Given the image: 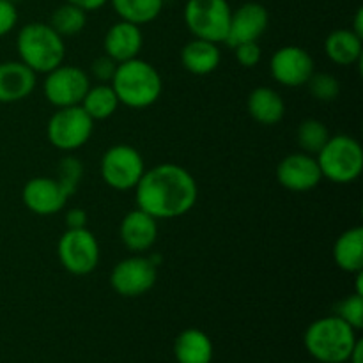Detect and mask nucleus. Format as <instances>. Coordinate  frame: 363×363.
I'll return each instance as SVG.
<instances>
[{
    "label": "nucleus",
    "instance_id": "obj_10",
    "mask_svg": "<svg viewBox=\"0 0 363 363\" xmlns=\"http://www.w3.org/2000/svg\"><path fill=\"white\" fill-rule=\"evenodd\" d=\"M158 280V266L147 255L135 254L113 266L110 273V286L119 296L138 298L147 294Z\"/></svg>",
    "mask_w": 363,
    "mask_h": 363
},
{
    "label": "nucleus",
    "instance_id": "obj_35",
    "mask_svg": "<svg viewBox=\"0 0 363 363\" xmlns=\"http://www.w3.org/2000/svg\"><path fill=\"white\" fill-rule=\"evenodd\" d=\"M66 2L80 7L85 13H92V11H99L101 7H105L108 4V0H66Z\"/></svg>",
    "mask_w": 363,
    "mask_h": 363
},
{
    "label": "nucleus",
    "instance_id": "obj_32",
    "mask_svg": "<svg viewBox=\"0 0 363 363\" xmlns=\"http://www.w3.org/2000/svg\"><path fill=\"white\" fill-rule=\"evenodd\" d=\"M234 57H236L238 64L243 67H252L257 66L262 59V50L257 43H243V45L234 46Z\"/></svg>",
    "mask_w": 363,
    "mask_h": 363
},
{
    "label": "nucleus",
    "instance_id": "obj_21",
    "mask_svg": "<svg viewBox=\"0 0 363 363\" xmlns=\"http://www.w3.org/2000/svg\"><path fill=\"white\" fill-rule=\"evenodd\" d=\"M215 347L206 332L199 328H188L176 337L174 357L177 363H211Z\"/></svg>",
    "mask_w": 363,
    "mask_h": 363
},
{
    "label": "nucleus",
    "instance_id": "obj_15",
    "mask_svg": "<svg viewBox=\"0 0 363 363\" xmlns=\"http://www.w3.org/2000/svg\"><path fill=\"white\" fill-rule=\"evenodd\" d=\"M269 25V13L262 4L247 2L230 14L225 45L230 48L243 43H257Z\"/></svg>",
    "mask_w": 363,
    "mask_h": 363
},
{
    "label": "nucleus",
    "instance_id": "obj_9",
    "mask_svg": "<svg viewBox=\"0 0 363 363\" xmlns=\"http://www.w3.org/2000/svg\"><path fill=\"white\" fill-rule=\"evenodd\" d=\"M60 266L77 277L91 275L99 264L101 250L94 234L84 229H67L57 243Z\"/></svg>",
    "mask_w": 363,
    "mask_h": 363
},
{
    "label": "nucleus",
    "instance_id": "obj_30",
    "mask_svg": "<svg viewBox=\"0 0 363 363\" xmlns=\"http://www.w3.org/2000/svg\"><path fill=\"white\" fill-rule=\"evenodd\" d=\"M333 314L360 332L363 328V296L357 293L347 294L333 307Z\"/></svg>",
    "mask_w": 363,
    "mask_h": 363
},
{
    "label": "nucleus",
    "instance_id": "obj_6",
    "mask_svg": "<svg viewBox=\"0 0 363 363\" xmlns=\"http://www.w3.org/2000/svg\"><path fill=\"white\" fill-rule=\"evenodd\" d=\"M145 172L144 156L130 144H117L106 149L99 162V174L106 186L117 191L135 190Z\"/></svg>",
    "mask_w": 363,
    "mask_h": 363
},
{
    "label": "nucleus",
    "instance_id": "obj_29",
    "mask_svg": "<svg viewBox=\"0 0 363 363\" xmlns=\"http://www.w3.org/2000/svg\"><path fill=\"white\" fill-rule=\"evenodd\" d=\"M308 92L318 101H335L340 96V82L339 78L330 73H315L307 82Z\"/></svg>",
    "mask_w": 363,
    "mask_h": 363
},
{
    "label": "nucleus",
    "instance_id": "obj_4",
    "mask_svg": "<svg viewBox=\"0 0 363 363\" xmlns=\"http://www.w3.org/2000/svg\"><path fill=\"white\" fill-rule=\"evenodd\" d=\"M16 52L21 62L35 74H46L64 64L66 41L50 27V23L30 21L18 32Z\"/></svg>",
    "mask_w": 363,
    "mask_h": 363
},
{
    "label": "nucleus",
    "instance_id": "obj_27",
    "mask_svg": "<svg viewBox=\"0 0 363 363\" xmlns=\"http://www.w3.org/2000/svg\"><path fill=\"white\" fill-rule=\"evenodd\" d=\"M330 137H332V135H330L328 128H326V124L321 123L319 119L301 121L296 131L300 149L312 156H315L323 147H325V144L328 142Z\"/></svg>",
    "mask_w": 363,
    "mask_h": 363
},
{
    "label": "nucleus",
    "instance_id": "obj_37",
    "mask_svg": "<svg viewBox=\"0 0 363 363\" xmlns=\"http://www.w3.org/2000/svg\"><path fill=\"white\" fill-rule=\"evenodd\" d=\"M351 30H353L357 35H360V38H363V9L362 7L357 11V14H354L353 27H351Z\"/></svg>",
    "mask_w": 363,
    "mask_h": 363
},
{
    "label": "nucleus",
    "instance_id": "obj_24",
    "mask_svg": "<svg viewBox=\"0 0 363 363\" xmlns=\"http://www.w3.org/2000/svg\"><path fill=\"white\" fill-rule=\"evenodd\" d=\"M119 98L110 84H96L89 87L82 99L80 106L87 112V116L92 121H105L116 113L119 108Z\"/></svg>",
    "mask_w": 363,
    "mask_h": 363
},
{
    "label": "nucleus",
    "instance_id": "obj_12",
    "mask_svg": "<svg viewBox=\"0 0 363 363\" xmlns=\"http://www.w3.org/2000/svg\"><path fill=\"white\" fill-rule=\"evenodd\" d=\"M314 71V59L301 46H282L269 59V73L284 87H303Z\"/></svg>",
    "mask_w": 363,
    "mask_h": 363
},
{
    "label": "nucleus",
    "instance_id": "obj_8",
    "mask_svg": "<svg viewBox=\"0 0 363 363\" xmlns=\"http://www.w3.org/2000/svg\"><path fill=\"white\" fill-rule=\"evenodd\" d=\"M94 133V121L80 105L57 108L46 124V138L55 149L73 152L84 147Z\"/></svg>",
    "mask_w": 363,
    "mask_h": 363
},
{
    "label": "nucleus",
    "instance_id": "obj_11",
    "mask_svg": "<svg viewBox=\"0 0 363 363\" xmlns=\"http://www.w3.org/2000/svg\"><path fill=\"white\" fill-rule=\"evenodd\" d=\"M91 87V77L84 69L71 64H60L46 73L43 82V94L55 108L80 105L85 92Z\"/></svg>",
    "mask_w": 363,
    "mask_h": 363
},
{
    "label": "nucleus",
    "instance_id": "obj_5",
    "mask_svg": "<svg viewBox=\"0 0 363 363\" xmlns=\"http://www.w3.org/2000/svg\"><path fill=\"white\" fill-rule=\"evenodd\" d=\"M323 179L335 184H351L362 176L363 149L360 142L346 133L332 135L315 155Z\"/></svg>",
    "mask_w": 363,
    "mask_h": 363
},
{
    "label": "nucleus",
    "instance_id": "obj_26",
    "mask_svg": "<svg viewBox=\"0 0 363 363\" xmlns=\"http://www.w3.org/2000/svg\"><path fill=\"white\" fill-rule=\"evenodd\" d=\"M48 23L57 34L66 39L84 30L85 23H87V13L82 11L80 7L73 6V4L66 2L53 11Z\"/></svg>",
    "mask_w": 363,
    "mask_h": 363
},
{
    "label": "nucleus",
    "instance_id": "obj_13",
    "mask_svg": "<svg viewBox=\"0 0 363 363\" xmlns=\"http://www.w3.org/2000/svg\"><path fill=\"white\" fill-rule=\"evenodd\" d=\"M277 181L289 191H311L323 181L315 156L307 152H291L277 165Z\"/></svg>",
    "mask_w": 363,
    "mask_h": 363
},
{
    "label": "nucleus",
    "instance_id": "obj_3",
    "mask_svg": "<svg viewBox=\"0 0 363 363\" xmlns=\"http://www.w3.org/2000/svg\"><path fill=\"white\" fill-rule=\"evenodd\" d=\"M357 342V330L335 314L315 319L303 335L305 350L319 363H347Z\"/></svg>",
    "mask_w": 363,
    "mask_h": 363
},
{
    "label": "nucleus",
    "instance_id": "obj_17",
    "mask_svg": "<svg viewBox=\"0 0 363 363\" xmlns=\"http://www.w3.org/2000/svg\"><path fill=\"white\" fill-rule=\"evenodd\" d=\"M144 46V34L140 27L130 21L119 20L106 30L103 39V50L116 62L137 59Z\"/></svg>",
    "mask_w": 363,
    "mask_h": 363
},
{
    "label": "nucleus",
    "instance_id": "obj_19",
    "mask_svg": "<svg viewBox=\"0 0 363 363\" xmlns=\"http://www.w3.org/2000/svg\"><path fill=\"white\" fill-rule=\"evenodd\" d=\"M222 62V52L218 45L206 39L194 38L188 41L181 50V64L184 69L197 77H206L211 74L213 71L218 69Z\"/></svg>",
    "mask_w": 363,
    "mask_h": 363
},
{
    "label": "nucleus",
    "instance_id": "obj_22",
    "mask_svg": "<svg viewBox=\"0 0 363 363\" xmlns=\"http://www.w3.org/2000/svg\"><path fill=\"white\" fill-rule=\"evenodd\" d=\"M325 53L337 66H353L363 55V38L351 28H337L325 41Z\"/></svg>",
    "mask_w": 363,
    "mask_h": 363
},
{
    "label": "nucleus",
    "instance_id": "obj_23",
    "mask_svg": "<svg viewBox=\"0 0 363 363\" xmlns=\"http://www.w3.org/2000/svg\"><path fill=\"white\" fill-rule=\"evenodd\" d=\"M333 261L342 272H363V229L360 225L344 230L333 245Z\"/></svg>",
    "mask_w": 363,
    "mask_h": 363
},
{
    "label": "nucleus",
    "instance_id": "obj_7",
    "mask_svg": "<svg viewBox=\"0 0 363 363\" xmlns=\"http://www.w3.org/2000/svg\"><path fill=\"white\" fill-rule=\"evenodd\" d=\"M230 14L227 0H186L184 23L194 38L220 45L227 39Z\"/></svg>",
    "mask_w": 363,
    "mask_h": 363
},
{
    "label": "nucleus",
    "instance_id": "obj_33",
    "mask_svg": "<svg viewBox=\"0 0 363 363\" xmlns=\"http://www.w3.org/2000/svg\"><path fill=\"white\" fill-rule=\"evenodd\" d=\"M18 23L16 4L9 0H0V38L9 34Z\"/></svg>",
    "mask_w": 363,
    "mask_h": 363
},
{
    "label": "nucleus",
    "instance_id": "obj_36",
    "mask_svg": "<svg viewBox=\"0 0 363 363\" xmlns=\"http://www.w3.org/2000/svg\"><path fill=\"white\" fill-rule=\"evenodd\" d=\"M362 357H363V340L358 339V342L354 344L353 351H351L350 360H347V363H363Z\"/></svg>",
    "mask_w": 363,
    "mask_h": 363
},
{
    "label": "nucleus",
    "instance_id": "obj_1",
    "mask_svg": "<svg viewBox=\"0 0 363 363\" xmlns=\"http://www.w3.org/2000/svg\"><path fill=\"white\" fill-rule=\"evenodd\" d=\"M137 208L156 220H174L188 215L199 199L194 174L177 163H160L145 169L135 186Z\"/></svg>",
    "mask_w": 363,
    "mask_h": 363
},
{
    "label": "nucleus",
    "instance_id": "obj_14",
    "mask_svg": "<svg viewBox=\"0 0 363 363\" xmlns=\"http://www.w3.org/2000/svg\"><path fill=\"white\" fill-rule=\"evenodd\" d=\"M69 195L64 191L55 177H32L21 190L25 208L38 216H52L64 209Z\"/></svg>",
    "mask_w": 363,
    "mask_h": 363
},
{
    "label": "nucleus",
    "instance_id": "obj_34",
    "mask_svg": "<svg viewBox=\"0 0 363 363\" xmlns=\"http://www.w3.org/2000/svg\"><path fill=\"white\" fill-rule=\"evenodd\" d=\"M87 222H89V216L87 213H85V209L74 208L66 213L67 229H84V227H87Z\"/></svg>",
    "mask_w": 363,
    "mask_h": 363
},
{
    "label": "nucleus",
    "instance_id": "obj_2",
    "mask_svg": "<svg viewBox=\"0 0 363 363\" xmlns=\"http://www.w3.org/2000/svg\"><path fill=\"white\" fill-rule=\"evenodd\" d=\"M110 85L116 91L121 105L133 110L149 108L158 101L163 92L160 71L140 57L119 62Z\"/></svg>",
    "mask_w": 363,
    "mask_h": 363
},
{
    "label": "nucleus",
    "instance_id": "obj_28",
    "mask_svg": "<svg viewBox=\"0 0 363 363\" xmlns=\"http://www.w3.org/2000/svg\"><path fill=\"white\" fill-rule=\"evenodd\" d=\"M82 177H84V163L73 155H66L60 158L59 169H57V177L60 186L64 188L67 195L77 194L78 186L82 183Z\"/></svg>",
    "mask_w": 363,
    "mask_h": 363
},
{
    "label": "nucleus",
    "instance_id": "obj_20",
    "mask_svg": "<svg viewBox=\"0 0 363 363\" xmlns=\"http://www.w3.org/2000/svg\"><path fill=\"white\" fill-rule=\"evenodd\" d=\"M247 110L255 123L262 126H275L286 116V103L275 89L262 85L248 94Z\"/></svg>",
    "mask_w": 363,
    "mask_h": 363
},
{
    "label": "nucleus",
    "instance_id": "obj_16",
    "mask_svg": "<svg viewBox=\"0 0 363 363\" xmlns=\"http://www.w3.org/2000/svg\"><path fill=\"white\" fill-rule=\"evenodd\" d=\"M119 236L124 247L133 254H145L158 240V220L142 209L126 213L119 227Z\"/></svg>",
    "mask_w": 363,
    "mask_h": 363
},
{
    "label": "nucleus",
    "instance_id": "obj_25",
    "mask_svg": "<svg viewBox=\"0 0 363 363\" xmlns=\"http://www.w3.org/2000/svg\"><path fill=\"white\" fill-rule=\"evenodd\" d=\"M117 16L124 21L138 25H147L162 14L165 0H108Z\"/></svg>",
    "mask_w": 363,
    "mask_h": 363
},
{
    "label": "nucleus",
    "instance_id": "obj_31",
    "mask_svg": "<svg viewBox=\"0 0 363 363\" xmlns=\"http://www.w3.org/2000/svg\"><path fill=\"white\" fill-rule=\"evenodd\" d=\"M119 62L108 57L106 53H103L101 57L94 59V62L91 64V77L94 78L98 84H112L113 77H116V71Z\"/></svg>",
    "mask_w": 363,
    "mask_h": 363
},
{
    "label": "nucleus",
    "instance_id": "obj_38",
    "mask_svg": "<svg viewBox=\"0 0 363 363\" xmlns=\"http://www.w3.org/2000/svg\"><path fill=\"white\" fill-rule=\"evenodd\" d=\"M9 2H13V4H18V2H23V0H9Z\"/></svg>",
    "mask_w": 363,
    "mask_h": 363
},
{
    "label": "nucleus",
    "instance_id": "obj_18",
    "mask_svg": "<svg viewBox=\"0 0 363 363\" xmlns=\"http://www.w3.org/2000/svg\"><path fill=\"white\" fill-rule=\"evenodd\" d=\"M38 74L21 60L0 62V103H18L34 92Z\"/></svg>",
    "mask_w": 363,
    "mask_h": 363
}]
</instances>
